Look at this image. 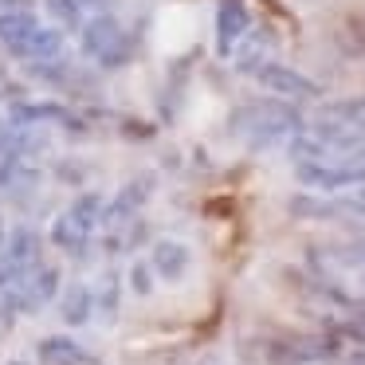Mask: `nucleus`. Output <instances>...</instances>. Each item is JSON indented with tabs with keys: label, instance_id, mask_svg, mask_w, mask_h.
I'll return each instance as SVG.
<instances>
[{
	"label": "nucleus",
	"instance_id": "nucleus-1",
	"mask_svg": "<svg viewBox=\"0 0 365 365\" xmlns=\"http://www.w3.org/2000/svg\"><path fill=\"white\" fill-rule=\"evenodd\" d=\"M299 110L279 98H263V103H247L236 110L232 126L244 138L252 150H267V145H279L287 138H299Z\"/></svg>",
	"mask_w": 365,
	"mask_h": 365
},
{
	"label": "nucleus",
	"instance_id": "nucleus-2",
	"mask_svg": "<svg viewBox=\"0 0 365 365\" xmlns=\"http://www.w3.org/2000/svg\"><path fill=\"white\" fill-rule=\"evenodd\" d=\"M103 212H106V200L98 197V192H79V197L56 216V224H51V240H56V247L59 252L79 255L83 247H87L91 232L103 224Z\"/></svg>",
	"mask_w": 365,
	"mask_h": 365
},
{
	"label": "nucleus",
	"instance_id": "nucleus-3",
	"mask_svg": "<svg viewBox=\"0 0 365 365\" xmlns=\"http://www.w3.org/2000/svg\"><path fill=\"white\" fill-rule=\"evenodd\" d=\"M83 56L95 59L98 67H118V59L126 56V32L114 16H95L91 24H83Z\"/></svg>",
	"mask_w": 365,
	"mask_h": 365
},
{
	"label": "nucleus",
	"instance_id": "nucleus-4",
	"mask_svg": "<svg viewBox=\"0 0 365 365\" xmlns=\"http://www.w3.org/2000/svg\"><path fill=\"white\" fill-rule=\"evenodd\" d=\"M56 294H59V271L36 263V267L28 271L24 279H16V283L4 291V299H9L12 310H20V314H32V310L48 307Z\"/></svg>",
	"mask_w": 365,
	"mask_h": 365
},
{
	"label": "nucleus",
	"instance_id": "nucleus-5",
	"mask_svg": "<svg viewBox=\"0 0 365 365\" xmlns=\"http://www.w3.org/2000/svg\"><path fill=\"white\" fill-rule=\"evenodd\" d=\"M255 79H259V87L267 91V95H275L279 103H283V98H318L322 95V87H318L314 79H307L302 71H294L291 63H267L263 71H255Z\"/></svg>",
	"mask_w": 365,
	"mask_h": 365
},
{
	"label": "nucleus",
	"instance_id": "nucleus-6",
	"mask_svg": "<svg viewBox=\"0 0 365 365\" xmlns=\"http://www.w3.org/2000/svg\"><path fill=\"white\" fill-rule=\"evenodd\" d=\"M247 32H252V16H247L244 0H220L216 4V51L224 59L236 56V48L244 43Z\"/></svg>",
	"mask_w": 365,
	"mask_h": 365
},
{
	"label": "nucleus",
	"instance_id": "nucleus-7",
	"mask_svg": "<svg viewBox=\"0 0 365 365\" xmlns=\"http://www.w3.org/2000/svg\"><path fill=\"white\" fill-rule=\"evenodd\" d=\"M189 263H192V252H189V244H181V240H158V244L150 247V271L161 279V283L185 279Z\"/></svg>",
	"mask_w": 365,
	"mask_h": 365
},
{
	"label": "nucleus",
	"instance_id": "nucleus-8",
	"mask_svg": "<svg viewBox=\"0 0 365 365\" xmlns=\"http://www.w3.org/2000/svg\"><path fill=\"white\" fill-rule=\"evenodd\" d=\"M150 192H153V173L134 177V181L118 192V200H114V205L103 212V224H106V228H122V224H130V216H134L145 200H150Z\"/></svg>",
	"mask_w": 365,
	"mask_h": 365
},
{
	"label": "nucleus",
	"instance_id": "nucleus-9",
	"mask_svg": "<svg viewBox=\"0 0 365 365\" xmlns=\"http://www.w3.org/2000/svg\"><path fill=\"white\" fill-rule=\"evenodd\" d=\"M271 48H275L271 28H255V32H247L244 48H236V71L255 75V71H263L267 63H275V59H271Z\"/></svg>",
	"mask_w": 365,
	"mask_h": 365
},
{
	"label": "nucleus",
	"instance_id": "nucleus-10",
	"mask_svg": "<svg viewBox=\"0 0 365 365\" xmlns=\"http://www.w3.org/2000/svg\"><path fill=\"white\" fill-rule=\"evenodd\" d=\"M59 51H63V32H59V28H43L40 24L24 43H16V48H12V56L28 59V63H43V59H56Z\"/></svg>",
	"mask_w": 365,
	"mask_h": 365
},
{
	"label": "nucleus",
	"instance_id": "nucleus-11",
	"mask_svg": "<svg viewBox=\"0 0 365 365\" xmlns=\"http://www.w3.org/2000/svg\"><path fill=\"white\" fill-rule=\"evenodd\" d=\"M59 314H63L67 326H83L95 314V294H91L87 283H71L63 294H59Z\"/></svg>",
	"mask_w": 365,
	"mask_h": 365
},
{
	"label": "nucleus",
	"instance_id": "nucleus-12",
	"mask_svg": "<svg viewBox=\"0 0 365 365\" xmlns=\"http://www.w3.org/2000/svg\"><path fill=\"white\" fill-rule=\"evenodd\" d=\"M40 357H43V365H79L83 357H87V349L79 346L75 338H43L40 341Z\"/></svg>",
	"mask_w": 365,
	"mask_h": 365
},
{
	"label": "nucleus",
	"instance_id": "nucleus-13",
	"mask_svg": "<svg viewBox=\"0 0 365 365\" xmlns=\"http://www.w3.org/2000/svg\"><path fill=\"white\" fill-rule=\"evenodd\" d=\"M36 16L28 9H16V12H0V43H9V48H16V43H24L28 36L36 32Z\"/></svg>",
	"mask_w": 365,
	"mask_h": 365
},
{
	"label": "nucleus",
	"instance_id": "nucleus-14",
	"mask_svg": "<svg viewBox=\"0 0 365 365\" xmlns=\"http://www.w3.org/2000/svg\"><path fill=\"white\" fill-rule=\"evenodd\" d=\"M91 294H95V314H103V322H110L114 310H118V275L106 271V275L91 287Z\"/></svg>",
	"mask_w": 365,
	"mask_h": 365
},
{
	"label": "nucleus",
	"instance_id": "nucleus-15",
	"mask_svg": "<svg viewBox=\"0 0 365 365\" xmlns=\"http://www.w3.org/2000/svg\"><path fill=\"white\" fill-rule=\"evenodd\" d=\"M48 12H51V20H56L59 32L83 24V4L79 0H48Z\"/></svg>",
	"mask_w": 365,
	"mask_h": 365
},
{
	"label": "nucleus",
	"instance_id": "nucleus-16",
	"mask_svg": "<svg viewBox=\"0 0 365 365\" xmlns=\"http://www.w3.org/2000/svg\"><path fill=\"white\" fill-rule=\"evenodd\" d=\"M150 263H134V271H130V283H134V291L138 294H150L153 291V283H150Z\"/></svg>",
	"mask_w": 365,
	"mask_h": 365
},
{
	"label": "nucleus",
	"instance_id": "nucleus-17",
	"mask_svg": "<svg viewBox=\"0 0 365 365\" xmlns=\"http://www.w3.org/2000/svg\"><path fill=\"white\" fill-rule=\"evenodd\" d=\"M346 365H365V346H361V349H354V354L346 357Z\"/></svg>",
	"mask_w": 365,
	"mask_h": 365
},
{
	"label": "nucleus",
	"instance_id": "nucleus-18",
	"mask_svg": "<svg viewBox=\"0 0 365 365\" xmlns=\"http://www.w3.org/2000/svg\"><path fill=\"white\" fill-rule=\"evenodd\" d=\"M4 244H9V236H4V220H0V255H4Z\"/></svg>",
	"mask_w": 365,
	"mask_h": 365
},
{
	"label": "nucleus",
	"instance_id": "nucleus-19",
	"mask_svg": "<svg viewBox=\"0 0 365 365\" xmlns=\"http://www.w3.org/2000/svg\"><path fill=\"white\" fill-rule=\"evenodd\" d=\"M79 365H98V361H95V357H91V354H87V357H83V361H79Z\"/></svg>",
	"mask_w": 365,
	"mask_h": 365
},
{
	"label": "nucleus",
	"instance_id": "nucleus-20",
	"mask_svg": "<svg viewBox=\"0 0 365 365\" xmlns=\"http://www.w3.org/2000/svg\"><path fill=\"white\" fill-rule=\"evenodd\" d=\"M9 365H28V361H9Z\"/></svg>",
	"mask_w": 365,
	"mask_h": 365
},
{
	"label": "nucleus",
	"instance_id": "nucleus-21",
	"mask_svg": "<svg viewBox=\"0 0 365 365\" xmlns=\"http://www.w3.org/2000/svg\"><path fill=\"white\" fill-rule=\"evenodd\" d=\"M169 365H185V361H169Z\"/></svg>",
	"mask_w": 365,
	"mask_h": 365
}]
</instances>
